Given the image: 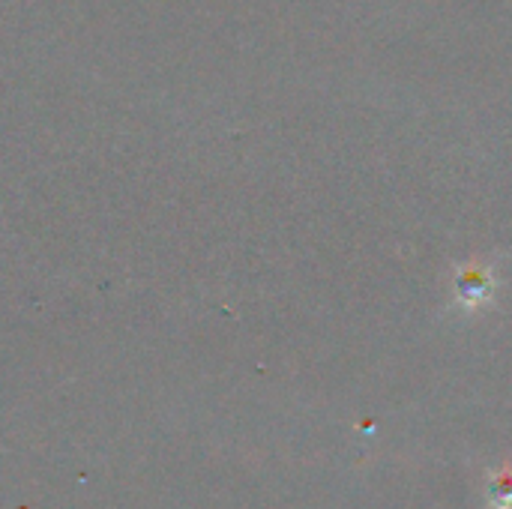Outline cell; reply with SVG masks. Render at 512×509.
I'll use <instances>...</instances> for the list:
<instances>
[{"label":"cell","instance_id":"6da1fadb","mask_svg":"<svg viewBox=\"0 0 512 509\" xmlns=\"http://www.w3.org/2000/svg\"><path fill=\"white\" fill-rule=\"evenodd\" d=\"M489 504L492 509H512V471L504 468L489 483Z\"/></svg>","mask_w":512,"mask_h":509}]
</instances>
